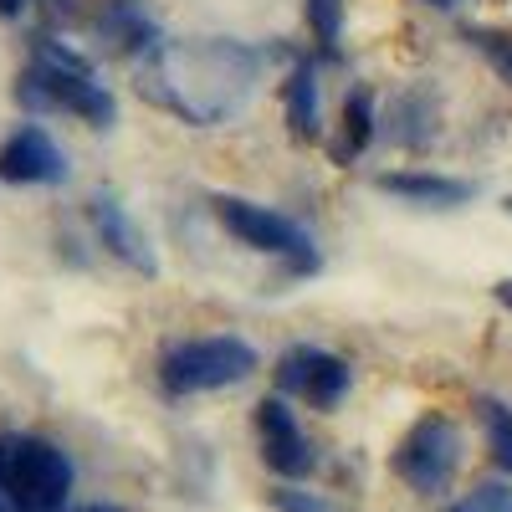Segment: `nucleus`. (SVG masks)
Instances as JSON below:
<instances>
[{
    "instance_id": "f257e3e1",
    "label": "nucleus",
    "mask_w": 512,
    "mask_h": 512,
    "mask_svg": "<svg viewBox=\"0 0 512 512\" xmlns=\"http://www.w3.org/2000/svg\"><path fill=\"white\" fill-rule=\"evenodd\" d=\"M256 82H262V52L236 36L154 41L134 72L139 98L190 128H216L236 118L251 103Z\"/></svg>"
},
{
    "instance_id": "f03ea898",
    "label": "nucleus",
    "mask_w": 512,
    "mask_h": 512,
    "mask_svg": "<svg viewBox=\"0 0 512 512\" xmlns=\"http://www.w3.org/2000/svg\"><path fill=\"white\" fill-rule=\"evenodd\" d=\"M16 98H26L31 108H62V113H77L88 128H108L118 118V103L103 82L93 77L88 57H77L57 41H36V57L21 77Z\"/></svg>"
},
{
    "instance_id": "7ed1b4c3",
    "label": "nucleus",
    "mask_w": 512,
    "mask_h": 512,
    "mask_svg": "<svg viewBox=\"0 0 512 512\" xmlns=\"http://www.w3.org/2000/svg\"><path fill=\"white\" fill-rule=\"evenodd\" d=\"M0 472H6V492L16 502V512H62L72 497V456L47 441V436H16L0 431Z\"/></svg>"
},
{
    "instance_id": "20e7f679",
    "label": "nucleus",
    "mask_w": 512,
    "mask_h": 512,
    "mask_svg": "<svg viewBox=\"0 0 512 512\" xmlns=\"http://www.w3.org/2000/svg\"><path fill=\"white\" fill-rule=\"evenodd\" d=\"M262 369L256 349L236 333H210V338H185V344L164 349L159 359V384L164 395H205V390H226V384H241Z\"/></svg>"
},
{
    "instance_id": "39448f33",
    "label": "nucleus",
    "mask_w": 512,
    "mask_h": 512,
    "mask_svg": "<svg viewBox=\"0 0 512 512\" xmlns=\"http://www.w3.org/2000/svg\"><path fill=\"white\" fill-rule=\"evenodd\" d=\"M210 205H216V221H221L246 251L277 256V262H287L292 277L318 272V246H313V236L297 226L292 216H282V210H272V205L241 200V195H216Z\"/></svg>"
},
{
    "instance_id": "423d86ee",
    "label": "nucleus",
    "mask_w": 512,
    "mask_h": 512,
    "mask_svg": "<svg viewBox=\"0 0 512 512\" xmlns=\"http://www.w3.org/2000/svg\"><path fill=\"white\" fill-rule=\"evenodd\" d=\"M456 466H461V431L446 415H420L395 446V477L420 497L446 492Z\"/></svg>"
},
{
    "instance_id": "0eeeda50",
    "label": "nucleus",
    "mask_w": 512,
    "mask_h": 512,
    "mask_svg": "<svg viewBox=\"0 0 512 512\" xmlns=\"http://www.w3.org/2000/svg\"><path fill=\"white\" fill-rule=\"evenodd\" d=\"M277 390L308 400L313 410H333L338 400L349 395V364L338 359V354H328V349L292 344V349L277 359Z\"/></svg>"
},
{
    "instance_id": "6e6552de",
    "label": "nucleus",
    "mask_w": 512,
    "mask_h": 512,
    "mask_svg": "<svg viewBox=\"0 0 512 512\" xmlns=\"http://www.w3.org/2000/svg\"><path fill=\"white\" fill-rule=\"evenodd\" d=\"M256 441H262V461L277 477H308L318 466V446L303 436V425H297L282 395L256 405Z\"/></svg>"
},
{
    "instance_id": "1a4fd4ad",
    "label": "nucleus",
    "mask_w": 512,
    "mask_h": 512,
    "mask_svg": "<svg viewBox=\"0 0 512 512\" xmlns=\"http://www.w3.org/2000/svg\"><path fill=\"white\" fill-rule=\"evenodd\" d=\"M67 175H72V164L41 123H21L0 144V180L6 185H62Z\"/></svg>"
},
{
    "instance_id": "9d476101",
    "label": "nucleus",
    "mask_w": 512,
    "mask_h": 512,
    "mask_svg": "<svg viewBox=\"0 0 512 512\" xmlns=\"http://www.w3.org/2000/svg\"><path fill=\"white\" fill-rule=\"evenodd\" d=\"M88 216H93V231H98L103 251H108V256H118V262H123L128 272H144V277H154V272H159V256H154L149 236L134 226V216H128V210H123L113 195H98V200L88 205Z\"/></svg>"
},
{
    "instance_id": "9b49d317",
    "label": "nucleus",
    "mask_w": 512,
    "mask_h": 512,
    "mask_svg": "<svg viewBox=\"0 0 512 512\" xmlns=\"http://www.w3.org/2000/svg\"><path fill=\"white\" fill-rule=\"evenodd\" d=\"M374 190L384 195H400L410 205H436V210H451V205H466L477 195L472 180H451V175H420V169H395V175H379Z\"/></svg>"
},
{
    "instance_id": "f8f14e48",
    "label": "nucleus",
    "mask_w": 512,
    "mask_h": 512,
    "mask_svg": "<svg viewBox=\"0 0 512 512\" xmlns=\"http://www.w3.org/2000/svg\"><path fill=\"white\" fill-rule=\"evenodd\" d=\"M282 113H287V134L297 144H318L323 139V108H318V72L303 62L292 67L287 88H282Z\"/></svg>"
},
{
    "instance_id": "ddd939ff",
    "label": "nucleus",
    "mask_w": 512,
    "mask_h": 512,
    "mask_svg": "<svg viewBox=\"0 0 512 512\" xmlns=\"http://www.w3.org/2000/svg\"><path fill=\"white\" fill-rule=\"evenodd\" d=\"M369 139H374V93L359 82V88L344 98V118H338V139L328 144L333 164H349V159H359V154L369 149Z\"/></svg>"
},
{
    "instance_id": "4468645a",
    "label": "nucleus",
    "mask_w": 512,
    "mask_h": 512,
    "mask_svg": "<svg viewBox=\"0 0 512 512\" xmlns=\"http://www.w3.org/2000/svg\"><path fill=\"white\" fill-rule=\"evenodd\" d=\"M477 420H482V436H487V451L502 472H512V410L492 395L477 400Z\"/></svg>"
},
{
    "instance_id": "2eb2a0df",
    "label": "nucleus",
    "mask_w": 512,
    "mask_h": 512,
    "mask_svg": "<svg viewBox=\"0 0 512 512\" xmlns=\"http://www.w3.org/2000/svg\"><path fill=\"white\" fill-rule=\"evenodd\" d=\"M466 41H472V47L492 62V72L507 82L512 88V31H492V26H472L466 31Z\"/></svg>"
},
{
    "instance_id": "dca6fc26",
    "label": "nucleus",
    "mask_w": 512,
    "mask_h": 512,
    "mask_svg": "<svg viewBox=\"0 0 512 512\" xmlns=\"http://www.w3.org/2000/svg\"><path fill=\"white\" fill-rule=\"evenodd\" d=\"M303 16L318 36V47L333 52L338 47V31H344V0H303Z\"/></svg>"
},
{
    "instance_id": "f3484780",
    "label": "nucleus",
    "mask_w": 512,
    "mask_h": 512,
    "mask_svg": "<svg viewBox=\"0 0 512 512\" xmlns=\"http://www.w3.org/2000/svg\"><path fill=\"white\" fill-rule=\"evenodd\" d=\"M446 512H512V487L507 482H477L461 502H451Z\"/></svg>"
},
{
    "instance_id": "a211bd4d",
    "label": "nucleus",
    "mask_w": 512,
    "mask_h": 512,
    "mask_svg": "<svg viewBox=\"0 0 512 512\" xmlns=\"http://www.w3.org/2000/svg\"><path fill=\"white\" fill-rule=\"evenodd\" d=\"M272 507H277V512H333L323 497H313V492H297V487L272 492Z\"/></svg>"
},
{
    "instance_id": "6ab92c4d",
    "label": "nucleus",
    "mask_w": 512,
    "mask_h": 512,
    "mask_svg": "<svg viewBox=\"0 0 512 512\" xmlns=\"http://www.w3.org/2000/svg\"><path fill=\"white\" fill-rule=\"evenodd\" d=\"M492 297H497V303H502V308L512 313V277H502V282L492 287Z\"/></svg>"
},
{
    "instance_id": "aec40b11",
    "label": "nucleus",
    "mask_w": 512,
    "mask_h": 512,
    "mask_svg": "<svg viewBox=\"0 0 512 512\" xmlns=\"http://www.w3.org/2000/svg\"><path fill=\"white\" fill-rule=\"evenodd\" d=\"M0 512H16V502H11V492H6V472H0Z\"/></svg>"
},
{
    "instance_id": "412c9836",
    "label": "nucleus",
    "mask_w": 512,
    "mask_h": 512,
    "mask_svg": "<svg viewBox=\"0 0 512 512\" xmlns=\"http://www.w3.org/2000/svg\"><path fill=\"white\" fill-rule=\"evenodd\" d=\"M21 6L26 0H0V16H21Z\"/></svg>"
},
{
    "instance_id": "4be33fe9",
    "label": "nucleus",
    "mask_w": 512,
    "mask_h": 512,
    "mask_svg": "<svg viewBox=\"0 0 512 512\" xmlns=\"http://www.w3.org/2000/svg\"><path fill=\"white\" fill-rule=\"evenodd\" d=\"M507 210H512V195H507Z\"/></svg>"
}]
</instances>
